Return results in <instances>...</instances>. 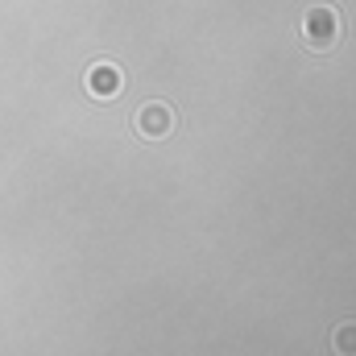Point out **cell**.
Masks as SVG:
<instances>
[{"label": "cell", "mask_w": 356, "mask_h": 356, "mask_svg": "<svg viewBox=\"0 0 356 356\" xmlns=\"http://www.w3.org/2000/svg\"><path fill=\"white\" fill-rule=\"evenodd\" d=\"M332 344H336V353H356V323H348V327H336Z\"/></svg>", "instance_id": "277c9868"}, {"label": "cell", "mask_w": 356, "mask_h": 356, "mask_svg": "<svg viewBox=\"0 0 356 356\" xmlns=\"http://www.w3.org/2000/svg\"><path fill=\"white\" fill-rule=\"evenodd\" d=\"M133 129H137L141 141H166L178 129V116H175L170 104H158V99H154V104H141V108H137Z\"/></svg>", "instance_id": "7a4b0ae2"}, {"label": "cell", "mask_w": 356, "mask_h": 356, "mask_svg": "<svg viewBox=\"0 0 356 356\" xmlns=\"http://www.w3.org/2000/svg\"><path fill=\"white\" fill-rule=\"evenodd\" d=\"M83 83H88V95H95V99H116L124 88V75L116 63H91Z\"/></svg>", "instance_id": "3957f363"}, {"label": "cell", "mask_w": 356, "mask_h": 356, "mask_svg": "<svg viewBox=\"0 0 356 356\" xmlns=\"http://www.w3.org/2000/svg\"><path fill=\"white\" fill-rule=\"evenodd\" d=\"M340 29H344V21H340V13L332 4H319V8H311L302 17V42L311 50H332L340 42Z\"/></svg>", "instance_id": "6da1fadb"}]
</instances>
